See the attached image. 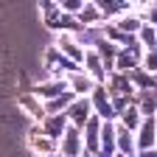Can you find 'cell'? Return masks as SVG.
<instances>
[{
    "label": "cell",
    "instance_id": "7a4b0ae2",
    "mask_svg": "<svg viewBox=\"0 0 157 157\" xmlns=\"http://www.w3.org/2000/svg\"><path fill=\"white\" fill-rule=\"evenodd\" d=\"M82 20H84V23H95V20H101V11H98V6H84Z\"/></svg>",
    "mask_w": 157,
    "mask_h": 157
},
{
    "label": "cell",
    "instance_id": "52a82bcc",
    "mask_svg": "<svg viewBox=\"0 0 157 157\" xmlns=\"http://www.w3.org/2000/svg\"><path fill=\"white\" fill-rule=\"evenodd\" d=\"M73 87L76 90H90V82L87 78H73Z\"/></svg>",
    "mask_w": 157,
    "mask_h": 157
},
{
    "label": "cell",
    "instance_id": "ba28073f",
    "mask_svg": "<svg viewBox=\"0 0 157 157\" xmlns=\"http://www.w3.org/2000/svg\"><path fill=\"white\" fill-rule=\"evenodd\" d=\"M146 67H149V70H154V56H151V53L146 56Z\"/></svg>",
    "mask_w": 157,
    "mask_h": 157
},
{
    "label": "cell",
    "instance_id": "6da1fadb",
    "mask_svg": "<svg viewBox=\"0 0 157 157\" xmlns=\"http://www.w3.org/2000/svg\"><path fill=\"white\" fill-rule=\"evenodd\" d=\"M20 104H23L28 112H34L36 118H42V109H39V101H36V98L34 95H23V98H20Z\"/></svg>",
    "mask_w": 157,
    "mask_h": 157
},
{
    "label": "cell",
    "instance_id": "8992f818",
    "mask_svg": "<svg viewBox=\"0 0 157 157\" xmlns=\"http://www.w3.org/2000/svg\"><path fill=\"white\" fill-rule=\"evenodd\" d=\"M143 39H146V45H149V48L154 45V28H151V25H146V28H143Z\"/></svg>",
    "mask_w": 157,
    "mask_h": 157
},
{
    "label": "cell",
    "instance_id": "277c9868",
    "mask_svg": "<svg viewBox=\"0 0 157 157\" xmlns=\"http://www.w3.org/2000/svg\"><path fill=\"white\" fill-rule=\"evenodd\" d=\"M62 48H65L70 56H76V62H82V51H78V45H73L70 39H62Z\"/></svg>",
    "mask_w": 157,
    "mask_h": 157
},
{
    "label": "cell",
    "instance_id": "5b68a950",
    "mask_svg": "<svg viewBox=\"0 0 157 157\" xmlns=\"http://www.w3.org/2000/svg\"><path fill=\"white\" fill-rule=\"evenodd\" d=\"M34 146H36V151H39V154L53 151V143H51V140H34Z\"/></svg>",
    "mask_w": 157,
    "mask_h": 157
},
{
    "label": "cell",
    "instance_id": "3957f363",
    "mask_svg": "<svg viewBox=\"0 0 157 157\" xmlns=\"http://www.w3.org/2000/svg\"><path fill=\"white\" fill-rule=\"evenodd\" d=\"M84 59H87V67H90V73L101 78V62H98V56H95V53H87Z\"/></svg>",
    "mask_w": 157,
    "mask_h": 157
}]
</instances>
